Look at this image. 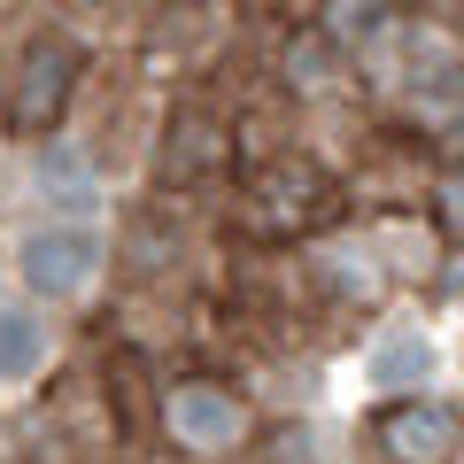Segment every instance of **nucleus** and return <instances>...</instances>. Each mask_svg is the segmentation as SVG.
<instances>
[{"instance_id":"f257e3e1","label":"nucleus","mask_w":464,"mask_h":464,"mask_svg":"<svg viewBox=\"0 0 464 464\" xmlns=\"http://www.w3.org/2000/svg\"><path fill=\"white\" fill-rule=\"evenodd\" d=\"M93 264H101V240L85 225H47V232L24 240V279H32L39 295H78V286L93 279Z\"/></svg>"},{"instance_id":"f03ea898","label":"nucleus","mask_w":464,"mask_h":464,"mask_svg":"<svg viewBox=\"0 0 464 464\" xmlns=\"http://www.w3.org/2000/svg\"><path fill=\"white\" fill-rule=\"evenodd\" d=\"M380 441L395 464H441L449 449L464 441V418L449 411V402H395V411L380 418Z\"/></svg>"},{"instance_id":"7ed1b4c3","label":"nucleus","mask_w":464,"mask_h":464,"mask_svg":"<svg viewBox=\"0 0 464 464\" xmlns=\"http://www.w3.org/2000/svg\"><path fill=\"white\" fill-rule=\"evenodd\" d=\"M170 433L186 449H232L240 441V402L217 395V387H186V395H170Z\"/></svg>"},{"instance_id":"20e7f679","label":"nucleus","mask_w":464,"mask_h":464,"mask_svg":"<svg viewBox=\"0 0 464 464\" xmlns=\"http://www.w3.org/2000/svg\"><path fill=\"white\" fill-rule=\"evenodd\" d=\"M63 78H70V54L63 47H39L32 54V78H24V101H16V124H47L54 109H63Z\"/></svg>"},{"instance_id":"39448f33","label":"nucleus","mask_w":464,"mask_h":464,"mask_svg":"<svg viewBox=\"0 0 464 464\" xmlns=\"http://www.w3.org/2000/svg\"><path fill=\"white\" fill-rule=\"evenodd\" d=\"M433 372V348L418 341V333H395L387 348H372V387H411Z\"/></svg>"},{"instance_id":"423d86ee","label":"nucleus","mask_w":464,"mask_h":464,"mask_svg":"<svg viewBox=\"0 0 464 464\" xmlns=\"http://www.w3.org/2000/svg\"><path fill=\"white\" fill-rule=\"evenodd\" d=\"M32 325H24V317H0V372H32Z\"/></svg>"}]
</instances>
